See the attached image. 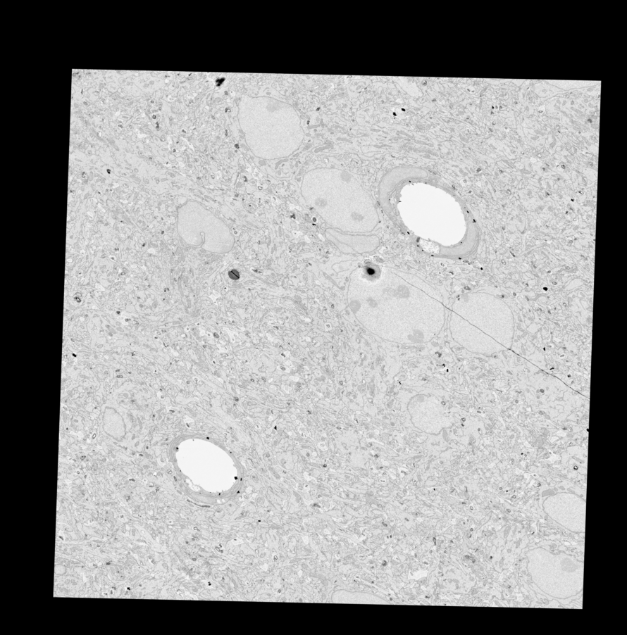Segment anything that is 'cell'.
I'll return each instance as SVG.
<instances>
[{
  "label": "cell",
  "instance_id": "obj_1",
  "mask_svg": "<svg viewBox=\"0 0 627 635\" xmlns=\"http://www.w3.org/2000/svg\"><path fill=\"white\" fill-rule=\"evenodd\" d=\"M348 300L367 330L392 342L428 343L438 336L445 322L443 298L437 289L389 267L368 265L355 270Z\"/></svg>",
  "mask_w": 627,
  "mask_h": 635
},
{
  "label": "cell",
  "instance_id": "obj_2",
  "mask_svg": "<svg viewBox=\"0 0 627 635\" xmlns=\"http://www.w3.org/2000/svg\"><path fill=\"white\" fill-rule=\"evenodd\" d=\"M301 193L327 224L340 231L369 232L378 222L371 196L347 171L312 170L303 177Z\"/></svg>",
  "mask_w": 627,
  "mask_h": 635
},
{
  "label": "cell",
  "instance_id": "obj_3",
  "mask_svg": "<svg viewBox=\"0 0 627 635\" xmlns=\"http://www.w3.org/2000/svg\"><path fill=\"white\" fill-rule=\"evenodd\" d=\"M244 106L242 126L248 144L254 138L266 149V158L287 157L301 146L304 132L295 109L271 99H250Z\"/></svg>",
  "mask_w": 627,
  "mask_h": 635
},
{
  "label": "cell",
  "instance_id": "obj_4",
  "mask_svg": "<svg viewBox=\"0 0 627 635\" xmlns=\"http://www.w3.org/2000/svg\"><path fill=\"white\" fill-rule=\"evenodd\" d=\"M496 298L476 294H465L453 303L449 327L452 339L459 344L481 353L496 351L502 346L499 329L502 304Z\"/></svg>",
  "mask_w": 627,
  "mask_h": 635
},
{
  "label": "cell",
  "instance_id": "obj_5",
  "mask_svg": "<svg viewBox=\"0 0 627 635\" xmlns=\"http://www.w3.org/2000/svg\"><path fill=\"white\" fill-rule=\"evenodd\" d=\"M544 508L554 519L578 517L585 519V501L571 493H562L549 497L544 502Z\"/></svg>",
  "mask_w": 627,
  "mask_h": 635
}]
</instances>
